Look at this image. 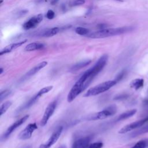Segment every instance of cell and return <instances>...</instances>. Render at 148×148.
I'll list each match as a JSON object with an SVG mask.
<instances>
[{
    "label": "cell",
    "mask_w": 148,
    "mask_h": 148,
    "mask_svg": "<svg viewBox=\"0 0 148 148\" xmlns=\"http://www.w3.org/2000/svg\"><path fill=\"white\" fill-rule=\"evenodd\" d=\"M147 121H148V116L140 120L139 121H135L133 122L130 124H128L125 126H124V127H123L121 129H120L119 131V134H125L127 133L130 131H132L134 129H136L137 128L140 127H142L144 124H145Z\"/></svg>",
    "instance_id": "cell-11"
},
{
    "label": "cell",
    "mask_w": 148,
    "mask_h": 148,
    "mask_svg": "<svg viewBox=\"0 0 148 148\" xmlns=\"http://www.w3.org/2000/svg\"><path fill=\"white\" fill-rule=\"evenodd\" d=\"M134 28L132 27H123L118 28H104L98 31L91 32L88 34L87 36L92 39H99L105 38L110 36L121 35L132 31Z\"/></svg>",
    "instance_id": "cell-2"
},
{
    "label": "cell",
    "mask_w": 148,
    "mask_h": 148,
    "mask_svg": "<svg viewBox=\"0 0 148 148\" xmlns=\"http://www.w3.org/2000/svg\"><path fill=\"white\" fill-rule=\"evenodd\" d=\"M52 88H53L52 86H47V87H43V88H41L36 94H35L26 103H25L22 106H21L17 110V112H21L22 110H24L25 109H27L29 108L39 99V98L40 97H42L43 94L49 92L50 91H51L52 90Z\"/></svg>",
    "instance_id": "cell-5"
},
{
    "label": "cell",
    "mask_w": 148,
    "mask_h": 148,
    "mask_svg": "<svg viewBox=\"0 0 148 148\" xmlns=\"http://www.w3.org/2000/svg\"><path fill=\"white\" fill-rule=\"evenodd\" d=\"M91 139L90 136L81 138L73 143L72 148H88Z\"/></svg>",
    "instance_id": "cell-13"
},
{
    "label": "cell",
    "mask_w": 148,
    "mask_h": 148,
    "mask_svg": "<svg viewBox=\"0 0 148 148\" xmlns=\"http://www.w3.org/2000/svg\"><path fill=\"white\" fill-rule=\"evenodd\" d=\"M91 61L90 60H85L79 61V62L75 64L74 65H73L71 66V68L70 69V71L71 72H76V71L83 68L84 67H86V66L88 65L91 63Z\"/></svg>",
    "instance_id": "cell-15"
},
{
    "label": "cell",
    "mask_w": 148,
    "mask_h": 148,
    "mask_svg": "<svg viewBox=\"0 0 148 148\" xmlns=\"http://www.w3.org/2000/svg\"><path fill=\"white\" fill-rule=\"evenodd\" d=\"M35 2L36 3H43L46 2H49L51 4L54 5L58 2V0H35Z\"/></svg>",
    "instance_id": "cell-27"
},
{
    "label": "cell",
    "mask_w": 148,
    "mask_h": 148,
    "mask_svg": "<svg viewBox=\"0 0 148 148\" xmlns=\"http://www.w3.org/2000/svg\"><path fill=\"white\" fill-rule=\"evenodd\" d=\"M12 104V103L11 101H8L1 105L0 108V116H2V114L7 111V110L10 107Z\"/></svg>",
    "instance_id": "cell-21"
},
{
    "label": "cell",
    "mask_w": 148,
    "mask_h": 148,
    "mask_svg": "<svg viewBox=\"0 0 148 148\" xmlns=\"http://www.w3.org/2000/svg\"><path fill=\"white\" fill-rule=\"evenodd\" d=\"M144 80L143 79H135L130 83V87L137 90L143 87Z\"/></svg>",
    "instance_id": "cell-18"
},
{
    "label": "cell",
    "mask_w": 148,
    "mask_h": 148,
    "mask_svg": "<svg viewBox=\"0 0 148 148\" xmlns=\"http://www.w3.org/2000/svg\"><path fill=\"white\" fill-rule=\"evenodd\" d=\"M63 131V127L62 126L58 127L51 134L50 137L47 140V142L43 144H42L39 148H50L54 143L57 142L60 136H61Z\"/></svg>",
    "instance_id": "cell-8"
},
{
    "label": "cell",
    "mask_w": 148,
    "mask_h": 148,
    "mask_svg": "<svg viewBox=\"0 0 148 148\" xmlns=\"http://www.w3.org/2000/svg\"><path fill=\"white\" fill-rule=\"evenodd\" d=\"M75 32L80 35H87L89 34V30L84 27H77L75 29Z\"/></svg>",
    "instance_id": "cell-23"
},
{
    "label": "cell",
    "mask_w": 148,
    "mask_h": 148,
    "mask_svg": "<svg viewBox=\"0 0 148 148\" xmlns=\"http://www.w3.org/2000/svg\"><path fill=\"white\" fill-rule=\"evenodd\" d=\"M11 90H5L2 91L0 93V101L2 102L4 99L8 97L11 94Z\"/></svg>",
    "instance_id": "cell-24"
},
{
    "label": "cell",
    "mask_w": 148,
    "mask_h": 148,
    "mask_svg": "<svg viewBox=\"0 0 148 148\" xmlns=\"http://www.w3.org/2000/svg\"><path fill=\"white\" fill-rule=\"evenodd\" d=\"M103 146V143L101 142H94L89 145L88 148H102Z\"/></svg>",
    "instance_id": "cell-26"
},
{
    "label": "cell",
    "mask_w": 148,
    "mask_h": 148,
    "mask_svg": "<svg viewBox=\"0 0 148 148\" xmlns=\"http://www.w3.org/2000/svg\"><path fill=\"white\" fill-rule=\"evenodd\" d=\"M43 20V15L41 13L38 14L25 21L23 25V28L28 30L36 27Z\"/></svg>",
    "instance_id": "cell-9"
},
{
    "label": "cell",
    "mask_w": 148,
    "mask_h": 148,
    "mask_svg": "<svg viewBox=\"0 0 148 148\" xmlns=\"http://www.w3.org/2000/svg\"><path fill=\"white\" fill-rule=\"evenodd\" d=\"M117 82L114 79L112 80H108L105 82L101 83L93 87L88 89L87 92L84 94L83 97H89L91 96H95L104 92L110 89L111 87L116 84Z\"/></svg>",
    "instance_id": "cell-3"
},
{
    "label": "cell",
    "mask_w": 148,
    "mask_h": 148,
    "mask_svg": "<svg viewBox=\"0 0 148 148\" xmlns=\"http://www.w3.org/2000/svg\"><path fill=\"white\" fill-rule=\"evenodd\" d=\"M54 16H55V13L52 10H49L46 15V17H47V18L49 20L53 19L54 17Z\"/></svg>",
    "instance_id": "cell-28"
},
{
    "label": "cell",
    "mask_w": 148,
    "mask_h": 148,
    "mask_svg": "<svg viewBox=\"0 0 148 148\" xmlns=\"http://www.w3.org/2000/svg\"><path fill=\"white\" fill-rule=\"evenodd\" d=\"M57 101H53L48 105V106L45 109L43 116L40 122V125L41 127H44L47 124L48 120L54 112L57 107Z\"/></svg>",
    "instance_id": "cell-7"
},
{
    "label": "cell",
    "mask_w": 148,
    "mask_h": 148,
    "mask_svg": "<svg viewBox=\"0 0 148 148\" xmlns=\"http://www.w3.org/2000/svg\"><path fill=\"white\" fill-rule=\"evenodd\" d=\"M45 45L40 42H32L28 44L24 48V50L27 51H32L42 49L44 47Z\"/></svg>",
    "instance_id": "cell-16"
},
{
    "label": "cell",
    "mask_w": 148,
    "mask_h": 148,
    "mask_svg": "<svg viewBox=\"0 0 148 148\" xmlns=\"http://www.w3.org/2000/svg\"><path fill=\"white\" fill-rule=\"evenodd\" d=\"M58 148H66V147L65 145H61Z\"/></svg>",
    "instance_id": "cell-31"
},
{
    "label": "cell",
    "mask_w": 148,
    "mask_h": 148,
    "mask_svg": "<svg viewBox=\"0 0 148 148\" xmlns=\"http://www.w3.org/2000/svg\"><path fill=\"white\" fill-rule=\"evenodd\" d=\"M85 2H86L85 0H74L72 3V6L81 5L84 4Z\"/></svg>",
    "instance_id": "cell-29"
},
{
    "label": "cell",
    "mask_w": 148,
    "mask_h": 148,
    "mask_svg": "<svg viewBox=\"0 0 148 148\" xmlns=\"http://www.w3.org/2000/svg\"><path fill=\"white\" fill-rule=\"evenodd\" d=\"M23 148H32V147L31 146H25V147H24Z\"/></svg>",
    "instance_id": "cell-33"
},
{
    "label": "cell",
    "mask_w": 148,
    "mask_h": 148,
    "mask_svg": "<svg viewBox=\"0 0 148 148\" xmlns=\"http://www.w3.org/2000/svg\"><path fill=\"white\" fill-rule=\"evenodd\" d=\"M27 41V39L20 41V42H15V43H10L8 45H7L6 46H5V47H3L0 52V55L2 56L3 54H7L9 53L11 51H12L13 50H15L16 49L19 47L20 46H21V45H23V44H24Z\"/></svg>",
    "instance_id": "cell-14"
},
{
    "label": "cell",
    "mask_w": 148,
    "mask_h": 148,
    "mask_svg": "<svg viewBox=\"0 0 148 148\" xmlns=\"http://www.w3.org/2000/svg\"><path fill=\"white\" fill-rule=\"evenodd\" d=\"M147 132H148V124L143 127H141V128H140L135 131H134L130 135H131V137L134 138V137L137 136L138 135H140L147 133Z\"/></svg>",
    "instance_id": "cell-20"
},
{
    "label": "cell",
    "mask_w": 148,
    "mask_h": 148,
    "mask_svg": "<svg viewBox=\"0 0 148 148\" xmlns=\"http://www.w3.org/2000/svg\"><path fill=\"white\" fill-rule=\"evenodd\" d=\"M128 97V95L127 94H120V95H116L114 98V100H123V99H126Z\"/></svg>",
    "instance_id": "cell-30"
},
{
    "label": "cell",
    "mask_w": 148,
    "mask_h": 148,
    "mask_svg": "<svg viewBox=\"0 0 148 148\" xmlns=\"http://www.w3.org/2000/svg\"><path fill=\"white\" fill-rule=\"evenodd\" d=\"M136 112V109H132V110H130L125 112L121 113L117 117V121H120V120H123L127 119L132 116L133 115H134Z\"/></svg>",
    "instance_id": "cell-19"
},
{
    "label": "cell",
    "mask_w": 148,
    "mask_h": 148,
    "mask_svg": "<svg viewBox=\"0 0 148 148\" xmlns=\"http://www.w3.org/2000/svg\"><path fill=\"white\" fill-rule=\"evenodd\" d=\"M38 128L37 125L35 123H30L26 127L22 130L18 135V137L21 140H27L29 139L35 130Z\"/></svg>",
    "instance_id": "cell-10"
},
{
    "label": "cell",
    "mask_w": 148,
    "mask_h": 148,
    "mask_svg": "<svg viewBox=\"0 0 148 148\" xmlns=\"http://www.w3.org/2000/svg\"><path fill=\"white\" fill-rule=\"evenodd\" d=\"M116 112L117 106L115 105H112L100 112L88 116L87 119L88 120H97L104 119L109 116L114 115Z\"/></svg>",
    "instance_id": "cell-4"
},
{
    "label": "cell",
    "mask_w": 148,
    "mask_h": 148,
    "mask_svg": "<svg viewBox=\"0 0 148 148\" xmlns=\"http://www.w3.org/2000/svg\"><path fill=\"white\" fill-rule=\"evenodd\" d=\"M3 72V68H1V71H0V73L2 74Z\"/></svg>",
    "instance_id": "cell-32"
},
{
    "label": "cell",
    "mask_w": 148,
    "mask_h": 148,
    "mask_svg": "<svg viewBox=\"0 0 148 148\" xmlns=\"http://www.w3.org/2000/svg\"><path fill=\"white\" fill-rule=\"evenodd\" d=\"M148 147V138L139 140L131 148H146Z\"/></svg>",
    "instance_id": "cell-22"
},
{
    "label": "cell",
    "mask_w": 148,
    "mask_h": 148,
    "mask_svg": "<svg viewBox=\"0 0 148 148\" xmlns=\"http://www.w3.org/2000/svg\"><path fill=\"white\" fill-rule=\"evenodd\" d=\"M61 28H60V27H53L51 28H49V29L45 30L42 33H41V34L40 35L41 36H43V37H51V36H54L55 35L57 34L61 31Z\"/></svg>",
    "instance_id": "cell-17"
},
{
    "label": "cell",
    "mask_w": 148,
    "mask_h": 148,
    "mask_svg": "<svg viewBox=\"0 0 148 148\" xmlns=\"http://www.w3.org/2000/svg\"><path fill=\"white\" fill-rule=\"evenodd\" d=\"M125 73H126V71L125 69L121 71L120 72H119L118 73V75L116 76L114 80L117 82H119V81H120L121 80H122V79L124 77V76H125Z\"/></svg>",
    "instance_id": "cell-25"
},
{
    "label": "cell",
    "mask_w": 148,
    "mask_h": 148,
    "mask_svg": "<svg viewBox=\"0 0 148 148\" xmlns=\"http://www.w3.org/2000/svg\"><path fill=\"white\" fill-rule=\"evenodd\" d=\"M116 1H120V2H123V0H116Z\"/></svg>",
    "instance_id": "cell-34"
},
{
    "label": "cell",
    "mask_w": 148,
    "mask_h": 148,
    "mask_svg": "<svg viewBox=\"0 0 148 148\" xmlns=\"http://www.w3.org/2000/svg\"><path fill=\"white\" fill-rule=\"evenodd\" d=\"M95 77V76L93 74L91 68L83 73L69 91L67 96L68 102H72L80 94L87 88Z\"/></svg>",
    "instance_id": "cell-1"
},
{
    "label": "cell",
    "mask_w": 148,
    "mask_h": 148,
    "mask_svg": "<svg viewBox=\"0 0 148 148\" xmlns=\"http://www.w3.org/2000/svg\"><path fill=\"white\" fill-rule=\"evenodd\" d=\"M47 65V61H42L40 63L36 65L35 66H34L32 68H31L29 71H28L26 74L22 77V81L30 77L31 76L35 75L36 73H38L40 69L45 67Z\"/></svg>",
    "instance_id": "cell-12"
},
{
    "label": "cell",
    "mask_w": 148,
    "mask_h": 148,
    "mask_svg": "<svg viewBox=\"0 0 148 148\" xmlns=\"http://www.w3.org/2000/svg\"><path fill=\"white\" fill-rule=\"evenodd\" d=\"M28 117H29L28 114L25 115L24 116L21 117L20 119L17 120L14 123H13L10 126H9L8 127V128L3 133V134L2 135V136L1 137V140H5L6 139H7L10 136L11 134L16 129H17L18 127H20L21 125H22L28 119Z\"/></svg>",
    "instance_id": "cell-6"
}]
</instances>
